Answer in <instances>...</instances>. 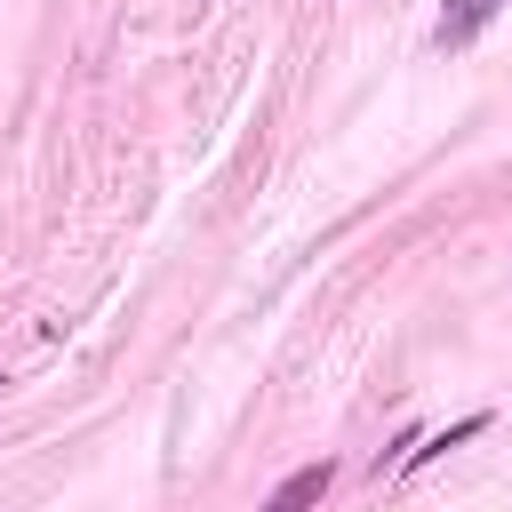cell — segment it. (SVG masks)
<instances>
[{
	"instance_id": "obj_1",
	"label": "cell",
	"mask_w": 512,
	"mask_h": 512,
	"mask_svg": "<svg viewBox=\"0 0 512 512\" xmlns=\"http://www.w3.org/2000/svg\"><path fill=\"white\" fill-rule=\"evenodd\" d=\"M328 480H336L328 464H304V472H288V480H280V488L264 496V512H312V504L328 496Z\"/></svg>"
},
{
	"instance_id": "obj_2",
	"label": "cell",
	"mask_w": 512,
	"mask_h": 512,
	"mask_svg": "<svg viewBox=\"0 0 512 512\" xmlns=\"http://www.w3.org/2000/svg\"><path fill=\"white\" fill-rule=\"evenodd\" d=\"M504 0H448V16H440V48H472V32L496 16Z\"/></svg>"
},
{
	"instance_id": "obj_3",
	"label": "cell",
	"mask_w": 512,
	"mask_h": 512,
	"mask_svg": "<svg viewBox=\"0 0 512 512\" xmlns=\"http://www.w3.org/2000/svg\"><path fill=\"white\" fill-rule=\"evenodd\" d=\"M472 432H488V416H464V424H448V432H432V440H424V448H416V456H408V464H432V456H440V448H464V440H472Z\"/></svg>"
}]
</instances>
